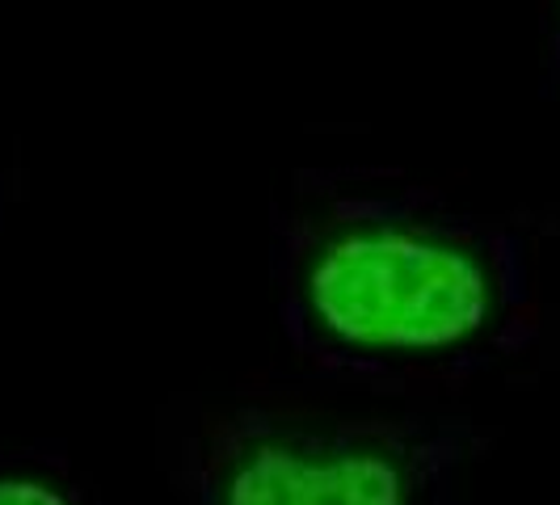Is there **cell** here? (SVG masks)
I'll use <instances>...</instances> for the list:
<instances>
[{
    "label": "cell",
    "instance_id": "6da1fadb",
    "mask_svg": "<svg viewBox=\"0 0 560 505\" xmlns=\"http://www.w3.org/2000/svg\"><path fill=\"white\" fill-rule=\"evenodd\" d=\"M275 215L287 341L354 384L468 379L527 350L535 240L421 186L316 177Z\"/></svg>",
    "mask_w": 560,
    "mask_h": 505
},
{
    "label": "cell",
    "instance_id": "7a4b0ae2",
    "mask_svg": "<svg viewBox=\"0 0 560 505\" xmlns=\"http://www.w3.org/2000/svg\"><path fill=\"white\" fill-rule=\"evenodd\" d=\"M455 421L236 413L195 455V505H468Z\"/></svg>",
    "mask_w": 560,
    "mask_h": 505
},
{
    "label": "cell",
    "instance_id": "3957f363",
    "mask_svg": "<svg viewBox=\"0 0 560 505\" xmlns=\"http://www.w3.org/2000/svg\"><path fill=\"white\" fill-rule=\"evenodd\" d=\"M0 505H89L68 484L43 472H0Z\"/></svg>",
    "mask_w": 560,
    "mask_h": 505
},
{
    "label": "cell",
    "instance_id": "277c9868",
    "mask_svg": "<svg viewBox=\"0 0 560 505\" xmlns=\"http://www.w3.org/2000/svg\"><path fill=\"white\" fill-rule=\"evenodd\" d=\"M548 84L560 89V0H548Z\"/></svg>",
    "mask_w": 560,
    "mask_h": 505
}]
</instances>
